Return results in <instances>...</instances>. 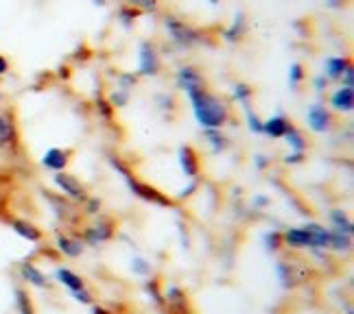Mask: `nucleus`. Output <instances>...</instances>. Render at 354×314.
<instances>
[{
	"label": "nucleus",
	"mask_w": 354,
	"mask_h": 314,
	"mask_svg": "<svg viewBox=\"0 0 354 314\" xmlns=\"http://www.w3.org/2000/svg\"><path fill=\"white\" fill-rule=\"evenodd\" d=\"M186 97L190 101V109H193L201 129H221L230 120V105L221 97L208 92L206 88L197 92H188Z\"/></svg>",
	"instance_id": "1"
},
{
	"label": "nucleus",
	"mask_w": 354,
	"mask_h": 314,
	"mask_svg": "<svg viewBox=\"0 0 354 314\" xmlns=\"http://www.w3.org/2000/svg\"><path fill=\"white\" fill-rule=\"evenodd\" d=\"M165 29L171 37V42L180 48H190L193 44L199 42V31L193 29L190 24H186L184 20L175 18V16H167L165 18Z\"/></svg>",
	"instance_id": "2"
},
{
	"label": "nucleus",
	"mask_w": 354,
	"mask_h": 314,
	"mask_svg": "<svg viewBox=\"0 0 354 314\" xmlns=\"http://www.w3.org/2000/svg\"><path fill=\"white\" fill-rule=\"evenodd\" d=\"M175 86L188 94V92H197L206 88V79H203V75L195 66H182V68H177V72H175Z\"/></svg>",
	"instance_id": "3"
},
{
	"label": "nucleus",
	"mask_w": 354,
	"mask_h": 314,
	"mask_svg": "<svg viewBox=\"0 0 354 314\" xmlns=\"http://www.w3.org/2000/svg\"><path fill=\"white\" fill-rule=\"evenodd\" d=\"M160 72V57L151 42H140L138 46V77H156Z\"/></svg>",
	"instance_id": "4"
},
{
	"label": "nucleus",
	"mask_w": 354,
	"mask_h": 314,
	"mask_svg": "<svg viewBox=\"0 0 354 314\" xmlns=\"http://www.w3.org/2000/svg\"><path fill=\"white\" fill-rule=\"evenodd\" d=\"M122 177L127 179V184H129V188H131V193H133L136 197H140V199H145V201H151V203H156V206H165V208L171 206V201H169L167 197H162L156 188L147 186V184H142V181H138V179H133L127 168L122 170Z\"/></svg>",
	"instance_id": "5"
},
{
	"label": "nucleus",
	"mask_w": 354,
	"mask_h": 314,
	"mask_svg": "<svg viewBox=\"0 0 354 314\" xmlns=\"http://www.w3.org/2000/svg\"><path fill=\"white\" fill-rule=\"evenodd\" d=\"M306 122H308V127L315 133H326V131L330 129V125H333V114H330V109L326 107L324 103H315V105L308 107Z\"/></svg>",
	"instance_id": "6"
},
{
	"label": "nucleus",
	"mask_w": 354,
	"mask_h": 314,
	"mask_svg": "<svg viewBox=\"0 0 354 314\" xmlns=\"http://www.w3.org/2000/svg\"><path fill=\"white\" fill-rule=\"evenodd\" d=\"M53 184H55L66 197H71V199H86V188L81 186V181L77 179L75 175H68L66 170L53 175Z\"/></svg>",
	"instance_id": "7"
},
{
	"label": "nucleus",
	"mask_w": 354,
	"mask_h": 314,
	"mask_svg": "<svg viewBox=\"0 0 354 314\" xmlns=\"http://www.w3.org/2000/svg\"><path fill=\"white\" fill-rule=\"evenodd\" d=\"M330 107L339 114H350L354 109V90L352 88H337L330 94Z\"/></svg>",
	"instance_id": "8"
},
{
	"label": "nucleus",
	"mask_w": 354,
	"mask_h": 314,
	"mask_svg": "<svg viewBox=\"0 0 354 314\" xmlns=\"http://www.w3.org/2000/svg\"><path fill=\"white\" fill-rule=\"evenodd\" d=\"M350 66V59L344 55H330L324 61V77L328 81H339V77L344 75V70Z\"/></svg>",
	"instance_id": "9"
},
{
	"label": "nucleus",
	"mask_w": 354,
	"mask_h": 314,
	"mask_svg": "<svg viewBox=\"0 0 354 314\" xmlns=\"http://www.w3.org/2000/svg\"><path fill=\"white\" fill-rule=\"evenodd\" d=\"M180 166L188 179H195L199 175V157L193 146H182L180 148Z\"/></svg>",
	"instance_id": "10"
},
{
	"label": "nucleus",
	"mask_w": 354,
	"mask_h": 314,
	"mask_svg": "<svg viewBox=\"0 0 354 314\" xmlns=\"http://www.w3.org/2000/svg\"><path fill=\"white\" fill-rule=\"evenodd\" d=\"M42 166L53 173H62L68 166V151L64 148H48L42 157Z\"/></svg>",
	"instance_id": "11"
},
{
	"label": "nucleus",
	"mask_w": 354,
	"mask_h": 314,
	"mask_svg": "<svg viewBox=\"0 0 354 314\" xmlns=\"http://www.w3.org/2000/svg\"><path fill=\"white\" fill-rule=\"evenodd\" d=\"M18 140L16 120L9 112H0V146H9Z\"/></svg>",
	"instance_id": "12"
},
{
	"label": "nucleus",
	"mask_w": 354,
	"mask_h": 314,
	"mask_svg": "<svg viewBox=\"0 0 354 314\" xmlns=\"http://www.w3.org/2000/svg\"><path fill=\"white\" fill-rule=\"evenodd\" d=\"M289 125H291V122H289L287 116L276 114V116H271L269 120L263 122V133H267L269 138H274V140H280V138H284V133H287Z\"/></svg>",
	"instance_id": "13"
},
{
	"label": "nucleus",
	"mask_w": 354,
	"mask_h": 314,
	"mask_svg": "<svg viewBox=\"0 0 354 314\" xmlns=\"http://www.w3.org/2000/svg\"><path fill=\"white\" fill-rule=\"evenodd\" d=\"M114 236V225L110 221H103L99 225H94L86 231V242L92 244V247H97L101 242H107Z\"/></svg>",
	"instance_id": "14"
},
{
	"label": "nucleus",
	"mask_w": 354,
	"mask_h": 314,
	"mask_svg": "<svg viewBox=\"0 0 354 314\" xmlns=\"http://www.w3.org/2000/svg\"><path fill=\"white\" fill-rule=\"evenodd\" d=\"M11 229L16 231L20 238L29 240V242H39V240H42V231H39L33 223L22 221V218H13V221H11Z\"/></svg>",
	"instance_id": "15"
},
{
	"label": "nucleus",
	"mask_w": 354,
	"mask_h": 314,
	"mask_svg": "<svg viewBox=\"0 0 354 314\" xmlns=\"http://www.w3.org/2000/svg\"><path fill=\"white\" fill-rule=\"evenodd\" d=\"M20 277L24 282H29L31 286H37V288H46V286H48L46 275L35 264H31V262H22L20 264Z\"/></svg>",
	"instance_id": "16"
},
{
	"label": "nucleus",
	"mask_w": 354,
	"mask_h": 314,
	"mask_svg": "<svg viewBox=\"0 0 354 314\" xmlns=\"http://www.w3.org/2000/svg\"><path fill=\"white\" fill-rule=\"evenodd\" d=\"M245 29H248V22H245V13L243 11H236L232 24H230L227 29H225V33H223V39H225V42H230V44H236L239 39H243Z\"/></svg>",
	"instance_id": "17"
},
{
	"label": "nucleus",
	"mask_w": 354,
	"mask_h": 314,
	"mask_svg": "<svg viewBox=\"0 0 354 314\" xmlns=\"http://www.w3.org/2000/svg\"><path fill=\"white\" fill-rule=\"evenodd\" d=\"M284 242L289 244V247H295V249H304V247H310V234L306 231V227H293V229H287L284 231Z\"/></svg>",
	"instance_id": "18"
},
{
	"label": "nucleus",
	"mask_w": 354,
	"mask_h": 314,
	"mask_svg": "<svg viewBox=\"0 0 354 314\" xmlns=\"http://www.w3.org/2000/svg\"><path fill=\"white\" fill-rule=\"evenodd\" d=\"M306 231L310 234L313 249H326L330 244V229H326L317 223H310V225H306Z\"/></svg>",
	"instance_id": "19"
},
{
	"label": "nucleus",
	"mask_w": 354,
	"mask_h": 314,
	"mask_svg": "<svg viewBox=\"0 0 354 314\" xmlns=\"http://www.w3.org/2000/svg\"><path fill=\"white\" fill-rule=\"evenodd\" d=\"M55 279L59 284H64L68 291H79V288H84V279H81L77 273H73L71 268H57L55 271Z\"/></svg>",
	"instance_id": "20"
},
{
	"label": "nucleus",
	"mask_w": 354,
	"mask_h": 314,
	"mask_svg": "<svg viewBox=\"0 0 354 314\" xmlns=\"http://www.w3.org/2000/svg\"><path fill=\"white\" fill-rule=\"evenodd\" d=\"M13 304H16V310L20 314H35V308H33L29 293H26L24 288H20V286L13 288Z\"/></svg>",
	"instance_id": "21"
},
{
	"label": "nucleus",
	"mask_w": 354,
	"mask_h": 314,
	"mask_svg": "<svg viewBox=\"0 0 354 314\" xmlns=\"http://www.w3.org/2000/svg\"><path fill=\"white\" fill-rule=\"evenodd\" d=\"M57 249L64 253V255H68V257H79L81 255V251H84V244H81L79 240H75V238H68V236H57Z\"/></svg>",
	"instance_id": "22"
},
{
	"label": "nucleus",
	"mask_w": 354,
	"mask_h": 314,
	"mask_svg": "<svg viewBox=\"0 0 354 314\" xmlns=\"http://www.w3.org/2000/svg\"><path fill=\"white\" fill-rule=\"evenodd\" d=\"M284 140H287V144L293 148L295 153H304V151H306V140H304L302 131H299L297 127L289 125L287 133H284Z\"/></svg>",
	"instance_id": "23"
},
{
	"label": "nucleus",
	"mask_w": 354,
	"mask_h": 314,
	"mask_svg": "<svg viewBox=\"0 0 354 314\" xmlns=\"http://www.w3.org/2000/svg\"><path fill=\"white\" fill-rule=\"evenodd\" d=\"M203 133H206V140L214 153H221L227 148V138L221 133V129H203Z\"/></svg>",
	"instance_id": "24"
},
{
	"label": "nucleus",
	"mask_w": 354,
	"mask_h": 314,
	"mask_svg": "<svg viewBox=\"0 0 354 314\" xmlns=\"http://www.w3.org/2000/svg\"><path fill=\"white\" fill-rule=\"evenodd\" d=\"M252 97H254V88L248 86V84H236V86L232 88V99H234L241 107H245V109L250 107Z\"/></svg>",
	"instance_id": "25"
},
{
	"label": "nucleus",
	"mask_w": 354,
	"mask_h": 314,
	"mask_svg": "<svg viewBox=\"0 0 354 314\" xmlns=\"http://www.w3.org/2000/svg\"><path fill=\"white\" fill-rule=\"evenodd\" d=\"M167 299H169V306L171 310L175 312H180V314H186V297L184 293L177 288V286H169V291H167Z\"/></svg>",
	"instance_id": "26"
},
{
	"label": "nucleus",
	"mask_w": 354,
	"mask_h": 314,
	"mask_svg": "<svg viewBox=\"0 0 354 314\" xmlns=\"http://www.w3.org/2000/svg\"><path fill=\"white\" fill-rule=\"evenodd\" d=\"M330 221L335 225V231H339V234H346V236H352V223L348 221V216L344 214V210H333L330 212Z\"/></svg>",
	"instance_id": "27"
},
{
	"label": "nucleus",
	"mask_w": 354,
	"mask_h": 314,
	"mask_svg": "<svg viewBox=\"0 0 354 314\" xmlns=\"http://www.w3.org/2000/svg\"><path fill=\"white\" fill-rule=\"evenodd\" d=\"M304 77H306L304 66L299 63V61H293V63L289 66V88H291V90H297L299 86H302Z\"/></svg>",
	"instance_id": "28"
},
{
	"label": "nucleus",
	"mask_w": 354,
	"mask_h": 314,
	"mask_svg": "<svg viewBox=\"0 0 354 314\" xmlns=\"http://www.w3.org/2000/svg\"><path fill=\"white\" fill-rule=\"evenodd\" d=\"M352 244V236H346V234H339V231H330V244L335 251H348Z\"/></svg>",
	"instance_id": "29"
},
{
	"label": "nucleus",
	"mask_w": 354,
	"mask_h": 314,
	"mask_svg": "<svg viewBox=\"0 0 354 314\" xmlns=\"http://www.w3.org/2000/svg\"><path fill=\"white\" fill-rule=\"evenodd\" d=\"M118 13H120V22H122V26H125V29H131V26L136 24V20H138V16H140V11L129 7V5L122 7Z\"/></svg>",
	"instance_id": "30"
},
{
	"label": "nucleus",
	"mask_w": 354,
	"mask_h": 314,
	"mask_svg": "<svg viewBox=\"0 0 354 314\" xmlns=\"http://www.w3.org/2000/svg\"><path fill=\"white\" fill-rule=\"evenodd\" d=\"M127 5L133 7V9H138V11H147V13H153L160 7L158 0H127Z\"/></svg>",
	"instance_id": "31"
},
{
	"label": "nucleus",
	"mask_w": 354,
	"mask_h": 314,
	"mask_svg": "<svg viewBox=\"0 0 354 314\" xmlns=\"http://www.w3.org/2000/svg\"><path fill=\"white\" fill-rule=\"evenodd\" d=\"M136 84H138V75H133V72H122L118 77V90L131 92L136 88Z\"/></svg>",
	"instance_id": "32"
},
{
	"label": "nucleus",
	"mask_w": 354,
	"mask_h": 314,
	"mask_svg": "<svg viewBox=\"0 0 354 314\" xmlns=\"http://www.w3.org/2000/svg\"><path fill=\"white\" fill-rule=\"evenodd\" d=\"M127 103H129V92L116 88V92L110 94V105H112L114 109H116V107H125Z\"/></svg>",
	"instance_id": "33"
},
{
	"label": "nucleus",
	"mask_w": 354,
	"mask_h": 314,
	"mask_svg": "<svg viewBox=\"0 0 354 314\" xmlns=\"http://www.w3.org/2000/svg\"><path fill=\"white\" fill-rule=\"evenodd\" d=\"M245 114H248V127L252 133H263V120L258 118V114L252 112V107L245 109Z\"/></svg>",
	"instance_id": "34"
},
{
	"label": "nucleus",
	"mask_w": 354,
	"mask_h": 314,
	"mask_svg": "<svg viewBox=\"0 0 354 314\" xmlns=\"http://www.w3.org/2000/svg\"><path fill=\"white\" fill-rule=\"evenodd\" d=\"M282 242V236L278 234V231H269V234H265V247L267 251H276L280 247Z\"/></svg>",
	"instance_id": "35"
},
{
	"label": "nucleus",
	"mask_w": 354,
	"mask_h": 314,
	"mask_svg": "<svg viewBox=\"0 0 354 314\" xmlns=\"http://www.w3.org/2000/svg\"><path fill=\"white\" fill-rule=\"evenodd\" d=\"M97 112H99V116H103L105 120H112L114 107L110 105V101H103V99H99V101H97Z\"/></svg>",
	"instance_id": "36"
},
{
	"label": "nucleus",
	"mask_w": 354,
	"mask_h": 314,
	"mask_svg": "<svg viewBox=\"0 0 354 314\" xmlns=\"http://www.w3.org/2000/svg\"><path fill=\"white\" fill-rule=\"evenodd\" d=\"M339 81H342V88H354V68L352 63L344 70V75L339 77Z\"/></svg>",
	"instance_id": "37"
},
{
	"label": "nucleus",
	"mask_w": 354,
	"mask_h": 314,
	"mask_svg": "<svg viewBox=\"0 0 354 314\" xmlns=\"http://www.w3.org/2000/svg\"><path fill=\"white\" fill-rule=\"evenodd\" d=\"M131 268H133V273H138V275H147V273H149V262H145L142 257H136Z\"/></svg>",
	"instance_id": "38"
},
{
	"label": "nucleus",
	"mask_w": 354,
	"mask_h": 314,
	"mask_svg": "<svg viewBox=\"0 0 354 314\" xmlns=\"http://www.w3.org/2000/svg\"><path fill=\"white\" fill-rule=\"evenodd\" d=\"M73 297L77 299L79 304H92V295H90L86 288H79V291H75V293H73Z\"/></svg>",
	"instance_id": "39"
},
{
	"label": "nucleus",
	"mask_w": 354,
	"mask_h": 314,
	"mask_svg": "<svg viewBox=\"0 0 354 314\" xmlns=\"http://www.w3.org/2000/svg\"><path fill=\"white\" fill-rule=\"evenodd\" d=\"M313 86H315V90H317V92H324V90H326V86H328V79H326L324 75H317L315 79H313Z\"/></svg>",
	"instance_id": "40"
},
{
	"label": "nucleus",
	"mask_w": 354,
	"mask_h": 314,
	"mask_svg": "<svg viewBox=\"0 0 354 314\" xmlns=\"http://www.w3.org/2000/svg\"><path fill=\"white\" fill-rule=\"evenodd\" d=\"M147 291H149V295H151L158 304H162V295L158 293V284H156V282H149V284H147Z\"/></svg>",
	"instance_id": "41"
},
{
	"label": "nucleus",
	"mask_w": 354,
	"mask_h": 314,
	"mask_svg": "<svg viewBox=\"0 0 354 314\" xmlns=\"http://www.w3.org/2000/svg\"><path fill=\"white\" fill-rule=\"evenodd\" d=\"M284 161H287V164H299V161H304V153H289L287 157H284Z\"/></svg>",
	"instance_id": "42"
},
{
	"label": "nucleus",
	"mask_w": 354,
	"mask_h": 314,
	"mask_svg": "<svg viewBox=\"0 0 354 314\" xmlns=\"http://www.w3.org/2000/svg\"><path fill=\"white\" fill-rule=\"evenodd\" d=\"M9 59L5 57V55H0V77H5L7 72H9Z\"/></svg>",
	"instance_id": "43"
},
{
	"label": "nucleus",
	"mask_w": 354,
	"mask_h": 314,
	"mask_svg": "<svg viewBox=\"0 0 354 314\" xmlns=\"http://www.w3.org/2000/svg\"><path fill=\"white\" fill-rule=\"evenodd\" d=\"M254 164H256V168H267V164H269V159H267V155H256V159H254Z\"/></svg>",
	"instance_id": "44"
},
{
	"label": "nucleus",
	"mask_w": 354,
	"mask_h": 314,
	"mask_svg": "<svg viewBox=\"0 0 354 314\" xmlns=\"http://www.w3.org/2000/svg\"><path fill=\"white\" fill-rule=\"evenodd\" d=\"M99 208H101V201H99V199H90V203H88V212L94 214Z\"/></svg>",
	"instance_id": "45"
},
{
	"label": "nucleus",
	"mask_w": 354,
	"mask_h": 314,
	"mask_svg": "<svg viewBox=\"0 0 354 314\" xmlns=\"http://www.w3.org/2000/svg\"><path fill=\"white\" fill-rule=\"evenodd\" d=\"M267 203H269V199H267V197H263V195L254 199V206H256V208H265Z\"/></svg>",
	"instance_id": "46"
},
{
	"label": "nucleus",
	"mask_w": 354,
	"mask_h": 314,
	"mask_svg": "<svg viewBox=\"0 0 354 314\" xmlns=\"http://www.w3.org/2000/svg\"><path fill=\"white\" fill-rule=\"evenodd\" d=\"M195 188H197V184L193 181V184H190L188 188H184V190H182V195H180V197L184 199V197H188V195H193V190H195Z\"/></svg>",
	"instance_id": "47"
},
{
	"label": "nucleus",
	"mask_w": 354,
	"mask_h": 314,
	"mask_svg": "<svg viewBox=\"0 0 354 314\" xmlns=\"http://www.w3.org/2000/svg\"><path fill=\"white\" fill-rule=\"evenodd\" d=\"M326 3H328L330 7H342V3H339V0H326Z\"/></svg>",
	"instance_id": "48"
},
{
	"label": "nucleus",
	"mask_w": 354,
	"mask_h": 314,
	"mask_svg": "<svg viewBox=\"0 0 354 314\" xmlns=\"http://www.w3.org/2000/svg\"><path fill=\"white\" fill-rule=\"evenodd\" d=\"M92 314H107V310H103V308H94Z\"/></svg>",
	"instance_id": "49"
},
{
	"label": "nucleus",
	"mask_w": 354,
	"mask_h": 314,
	"mask_svg": "<svg viewBox=\"0 0 354 314\" xmlns=\"http://www.w3.org/2000/svg\"><path fill=\"white\" fill-rule=\"evenodd\" d=\"M210 5H219V0H208Z\"/></svg>",
	"instance_id": "50"
},
{
	"label": "nucleus",
	"mask_w": 354,
	"mask_h": 314,
	"mask_svg": "<svg viewBox=\"0 0 354 314\" xmlns=\"http://www.w3.org/2000/svg\"><path fill=\"white\" fill-rule=\"evenodd\" d=\"M0 148H3V146H0Z\"/></svg>",
	"instance_id": "51"
}]
</instances>
